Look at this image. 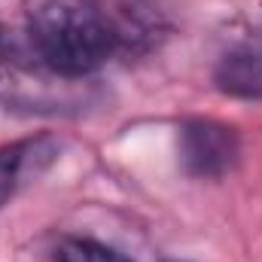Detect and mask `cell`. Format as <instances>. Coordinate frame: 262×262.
Masks as SVG:
<instances>
[{
    "label": "cell",
    "instance_id": "1",
    "mask_svg": "<svg viewBox=\"0 0 262 262\" xmlns=\"http://www.w3.org/2000/svg\"><path fill=\"white\" fill-rule=\"evenodd\" d=\"M34 52L58 76H85L119 49V28L95 0H31Z\"/></svg>",
    "mask_w": 262,
    "mask_h": 262
},
{
    "label": "cell",
    "instance_id": "2",
    "mask_svg": "<svg viewBox=\"0 0 262 262\" xmlns=\"http://www.w3.org/2000/svg\"><path fill=\"white\" fill-rule=\"evenodd\" d=\"M241 143L235 128L213 119H189L180 128V162L192 177H223L235 168Z\"/></svg>",
    "mask_w": 262,
    "mask_h": 262
},
{
    "label": "cell",
    "instance_id": "3",
    "mask_svg": "<svg viewBox=\"0 0 262 262\" xmlns=\"http://www.w3.org/2000/svg\"><path fill=\"white\" fill-rule=\"evenodd\" d=\"M216 85L232 98H244V101L262 98V31L241 40L220 58Z\"/></svg>",
    "mask_w": 262,
    "mask_h": 262
},
{
    "label": "cell",
    "instance_id": "4",
    "mask_svg": "<svg viewBox=\"0 0 262 262\" xmlns=\"http://www.w3.org/2000/svg\"><path fill=\"white\" fill-rule=\"evenodd\" d=\"M55 159V140L52 137H34V140H15L0 146V207L18 192L25 174H34L40 165Z\"/></svg>",
    "mask_w": 262,
    "mask_h": 262
},
{
    "label": "cell",
    "instance_id": "5",
    "mask_svg": "<svg viewBox=\"0 0 262 262\" xmlns=\"http://www.w3.org/2000/svg\"><path fill=\"white\" fill-rule=\"evenodd\" d=\"M58 262H128L116 247H107L95 238H64L55 250Z\"/></svg>",
    "mask_w": 262,
    "mask_h": 262
},
{
    "label": "cell",
    "instance_id": "6",
    "mask_svg": "<svg viewBox=\"0 0 262 262\" xmlns=\"http://www.w3.org/2000/svg\"><path fill=\"white\" fill-rule=\"evenodd\" d=\"M0 40H3V31H0Z\"/></svg>",
    "mask_w": 262,
    "mask_h": 262
},
{
    "label": "cell",
    "instance_id": "7",
    "mask_svg": "<svg viewBox=\"0 0 262 262\" xmlns=\"http://www.w3.org/2000/svg\"><path fill=\"white\" fill-rule=\"evenodd\" d=\"M171 262H177V259H171Z\"/></svg>",
    "mask_w": 262,
    "mask_h": 262
}]
</instances>
